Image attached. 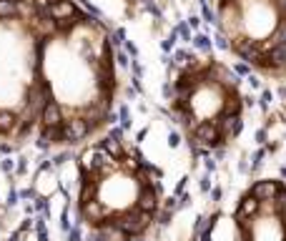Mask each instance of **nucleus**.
I'll use <instances>...</instances> for the list:
<instances>
[{"mask_svg": "<svg viewBox=\"0 0 286 241\" xmlns=\"http://www.w3.org/2000/svg\"><path fill=\"white\" fill-rule=\"evenodd\" d=\"M40 118L35 143L78 148L103 136L118 101L111 28L78 0H35Z\"/></svg>", "mask_w": 286, "mask_h": 241, "instance_id": "f257e3e1", "label": "nucleus"}, {"mask_svg": "<svg viewBox=\"0 0 286 241\" xmlns=\"http://www.w3.org/2000/svg\"><path fill=\"white\" fill-rule=\"evenodd\" d=\"M78 221L111 241H138L158 221L163 176L123 133H103L76 158Z\"/></svg>", "mask_w": 286, "mask_h": 241, "instance_id": "f03ea898", "label": "nucleus"}, {"mask_svg": "<svg viewBox=\"0 0 286 241\" xmlns=\"http://www.w3.org/2000/svg\"><path fill=\"white\" fill-rule=\"evenodd\" d=\"M166 106L193 153L224 151L244 131L241 83L216 55L186 58L168 83Z\"/></svg>", "mask_w": 286, "mask_h": 241, "instance_id": "7ed1b4c3", "label": "nucleus"}, {"mask_svg": "<svg viewBox=\"0 0 286 241\" xmlns=\"http://www.w3.org/2000/svg\"><path fill=\"white\" fill-rule=\"evenodd\" d=\"M35 0H0V146L35 141L40 118Z\"/></svg>", "mask_w": 286, "mask_h": 241, "instance_id": "20e7f679", "label": "nucleus"}, {"mask_svg": "<svg viewBox=\"0 0 286 241\" xmlns=\"http://www.w3.org/2000/svg\"><path fill=\"white\" fill-rule=\"evenodd\" d=\"M226 48L266 81H286V0H213Z\"/></svg>", "mask_w": 286, "mask_h": 241, "instance_id": "39448f33", "label": "nucleus"}, {"mask_svg": "<svg viewBox=\"0 0 286 241\" xmlns=\"http://www.w3.org/2000/svg\"><path fill=\"white\" fill-rule=\"evenodd\" d=\"M231 221L236 241H286V181H251L239 194Z\"/></svg>", "mask_w": 286, "mask_h": 241, "instance_id": "423d86ee", "label": "nucleus"}, {"mask_svg": "<svg viewBox=\"0 0 286 241\" xmlns=\"http://www.w3.org/2000/svg\"><path fill=\"white\" fill-rule=\"evenodd\" d=\"M128 5H138V3H146V0H126Z\"/></svg>", "mask_w": 286, "mask_h": 241, "instance_id": "0eeeda50", "label": "nucleus"}]
</instances>
